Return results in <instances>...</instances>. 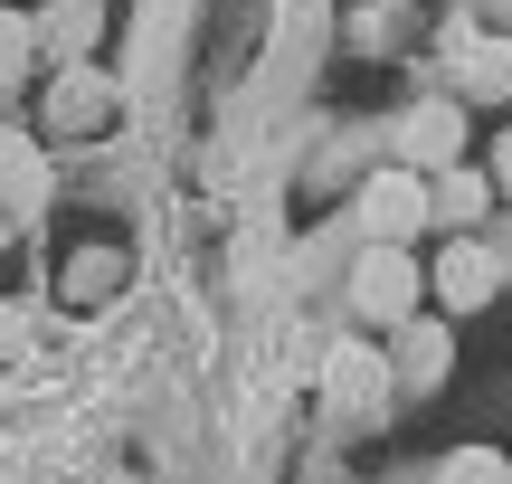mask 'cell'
Wrapping results in <instances>:
<instances>
[{
	"instance_id": "3957f363",
	"label": "cell",
	"mask_w": 512,
	"mask_h": 484,
	"mask_svg": "<svg viewBox=\"0 0 512 484\" xmlns=\"http://www.w3.org/2000/svg\"><path fill=\"white\" fill-rule=\"evenodd\" d=\"M323 390H332L342 418H370L389 399V361L370 352V342H342V352H323Z\"/></svg>"
},
{
	"instance_id": "7c38bea8",
	"label": "cell",
	"mask_w": 512,
	"mask_h": 484,
	"mask_svg": "<svg viewBox=\"0 0 512 484\" xmlns=\"http://www.w3.org/2000/svg\"><path fill=\"white\" fill-rule=\"evenodd\" d=\"M114 276H124V257H114V247H86V257L67 266V295L95 304V295H114Z\"/></svg>"
},
{
	"instance_id": "5bb4252c",
	"label": "cell",
	"mask_w": 512,
	"mask_h": 484,
	"mask_svg": "<svg viewBox=\"0 0 512 484\" xmlns=\"http://www.w3.org/2000/svg\"><path fill=\"white\" fill-rule=\"evenodd\" d=\"M38 57V19H19V10H0V76H19Z\"/></svg>"
},
{
	"instance_id": "7a4b0ae2",
	"label": "cell",
	"mask_w": 512,
	"mask_h": 484,
	"mask_svg": "<svg viewBox=\"0 0 512 484\" xmlns=\"http://www.w3.org/2000/svg\"><path fill=\"white\" fill-rule=\"evenodd\" d=\"M418 219H427V181H418L408 162H399V171H380V181L361 190V228H370V247H399Z\"/></svg>"
},
{
	"instance_id": "9a60e30c",
	"label": "cell",
	"mask_w": 512,
	"mask_h": 484,
	"mask_svg": "<svg viewBox=\"0 0 512 484\" xmlns=\"http://www.w3.org/2000/svg\"><path fill=\"white\" fill-rule=\"evenodd\" d=\"M494 190H512V133L494 143Z\"/></svg>"
},
{
	"instance_id": "ba28073f",
	"label": "cell",
	"mask_w": 512,
	"mask_h": 484,
	"mask_svg": "<svg viewBox=\"0 0 512 484\" xmlns=\"http://www.w3.org/2000/svg\"><path fill=\"white\" fill-rule=\"evenodd\" d=\"M484 200H494V181H484V171H465V162H446L437 181H427V219H437V228H456V238L484 219Z\"/></svg>"
},
{
	"instance_id": "277c9868",
	"label": "cell",
	"mask_w": 512,
	"mask_h": 484,
	"mask_svg": "<svg viewBox=\"0 0 512 484\" xmlns=\"http://www.w3.org/2000/svg\"><path fill=\"white\" fill-rule=\"evenodd\" d=\"M48 190H57L48 152H38L29 133H0V209H10V219H29V209H48Z\"/></svg>"
},
{
	"instance_id": "4fadbf2b",
	"label": "cell",
	"mask_w": 512,
	"mask_h": 484,
	"mask_svg": "<svg viewBox=\"0 0 512 484\" xmlns=\"http://www.w3.org/2000/svg\"><path fill=\"white\" fill-rule=\"evenodd\" d=\"M437 484H512V466H503L494 447H465V456H446V475H437Z\"/></svg>"
},
{
	"instance_id": "52a82bcc",
	"label": "cell",
	"mask_w": 512,
	"mask_h": 484,
	"mask_svg": "<svg viewBox=\"0 0 512 484\" xmlns=\"http://www.w3.org/2000/svg\"><path fill=\"white\" fill-rule=\"evenodd\" d=\"M105 105H114V86L86 67V57H67V76L48 86V124L57 133H86V124H105Z\"/></svg>"
},
{
	"instance_id": "8992f818",
	"label": "cell",
	"mask_w": 512,
	"mask_h": 484,
	"mask_svg": "<svg viewBox=\"0 0 512 484\" xmlns=\"http://www.w3.org/2000/svg\"><path fill=\"white\" fill-rule=\"evenodd\" d=\"M456 152H465V114L456 105H418L399 124V162L408 171H437V162H456Z\"/></svg>"
},
{
	"instance_id": "30bf717a",
	"label": "cell",
	"mask_w": 512,
	"mask_h": 484,
	"mask_svg": "<svg viewBox=\"0 0 512 484\" xmlns=\"http://www.w3.org/2000/svg\"><path fill=\"white\" fill-rule=\"evenodd\" d=\"M465 95H484V105L512 95V38H475L465 48Z\"/></svg>"
},
{
	"instance_id": "5b68a950",
	"label": "cell",
	"mask_w": 512,
	"mask_h": 484,
	"mask_svg": "<svg viewBox=\"0 0 512 484\" xmlns=\"http://www.w3.org/2000/svg\"><path fill=\"white\" fill-rule=\"evenodd\" d=\"M427 285H437L446 314H475V304H494V257H484L475 238H456V247L437 257V276H427Z\"/></svg>"
},
{
	"instance_id": "9c48e42d",
	"label": "cell",
	"mask_w": 512,
	"mask_h": 484,
	"mask_svg": "<svg viewBox=\"0 0 512 484\" xmlns=\"http://www.w3.org/2000/svg\"><path fill=\"white\" fill-rule=\"evenodd\" d=\"M95 29H105L95 0H48V10H38V48H48V57H86Z\"/></svg>"
},
{
	"instance_id": "8fae6325",
	"label": "cell",
	"mask_w": 512,
	"mask_h": 484,
	"mask_svg": "<svg viewBox=\"0 0 512 484\" xmlns=\"http://www.w3.org/2000/svg\"><path fill=\"white\" fill-rule=\"evenodd\" d=\"M446 361H456V352H446V323H399V371L408 380H437Z\"/></svg>"
},
{
	"instance_id": "6da1fadb",
	"label": "cell",
	"mask_w": 512,
	"mask_h": 484,
	"mask_svg": "<svg viewBox=\"0 0 512 484\" xmlns=\"http://www.w3.org/2000/svg\"><path fill=\"white\" fill-rule=\"evenodd\" d=\"M351 304H361L370 323H418V266H408L399 247H361V266H351Z\"/></svg>"
}]
</instances>
